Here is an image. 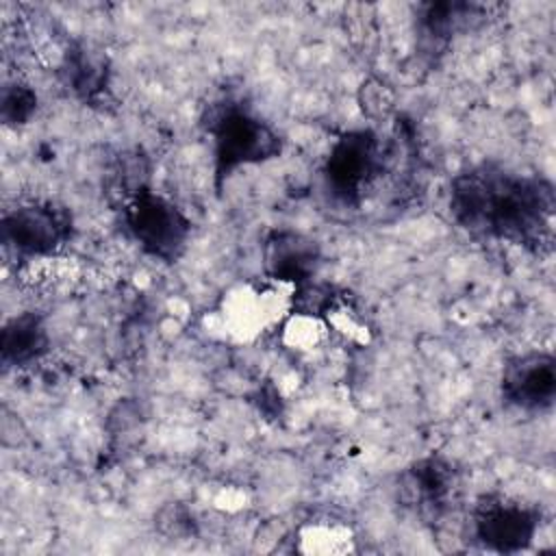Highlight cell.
Wrapping results in <instances>:
<instances>
[{"label": "cell", "instance_id": "1", "mask_svg": "<svg viewBox=\"0 0 556 556\" xmlns=\"http://www.w3.org/2000/svg\"><path fill=\"white\" fill-rule=\"evenodd\" d=\"M450 213L469 235L541 252L552 241L556 195L541 176L480 163L452 178Z\"/></svg>", "mask_w": 556, "mask_h": 556}, {"label": "cell", "instance_id": "2", "mask_svg": "<svg viewBox=\"0 0 556 556\" xmlns=\"http://www.w3.org/2000/svg\"><path fill=\"white\" fill-rule=\"evenodd\" d=\"M206 132L211 137L215 189L241 167L263 165L282 154L280 132L252 109L239 102H224L208 113Z\"/></svg>", "mask_w": 556, "mask_h": 556}, {"label": "cell", "instance_id": "3", "mask_svg": "<svg viewBox=\"0 0 556 556\" xmlns=\"http://www.w3.org/2000/svg\"><path fill=\"white\" fill-rule=\"evenodd\" d=\"M126 230L139 250L161 263H176L191 241V219L163 193L141 185L122 208Z\"/></svg>", "mask_w": 556, "mask_h": 556}, {"label": "cell", "instance_id": "4", "mask_svg": "<svg viewBox=\"0 0 556 556\" xmlns=\"http://www.w3.org/2000/svg\"><path fill=\"white\" fill-rule=\"evenodd\" d=\"M384 169V148L369 128L345 130L328 148L321 165L324 187L330 198L345 206L363 202Z\"/></svg>", "mask_w": 556, "mask_h": 556}, {"label": "cell", "instance_id": "5", "mask_svg": "<svg viewBox=\"0 0 556 556\" xmlns=\"http://www.w3.org/2000/svg\"><path fill=\"white\" fill-rule=\"evenodd\" d=\"M2 241L17 256L39 258L56 254L70 243L74 232V217L67 206L35 200L17 204L2 215Z\"/></svg>", "mask_w": 556, "mask_h": 556}, {"label": "cell", "instance_id": "6", "mask_svg": "<svg viewBox=\"0 0 556 556\" xmlns=\"http://www.w3.org/2000/svg\"><path fill=\"white\" fill-rule=\"evenodd\" d=\"M541 513L517 497L482 495L471 510L476 541L495 554H519L528 549L539 532Z\"/></svg>", "mask_w": 556, "mask_h": 556}, {"label": "cell", "instance_id": "7", "mask_svg": "<svg viewBox=\"0 0 556 556\" xmlns=\"http://www.w3.org/2000/svg\"><path fill=\"white\" fill-rule=\"evenodd\" d=\"M295 289L263 280L232 287L222 300V315L228 330L241 339L256 337L269 328L282 326L293 313Z\"/></svg>", "mask_w": 556, "mask_h": 556}, {"label": "cell", "instance_id": "8", "mask_svg": "<svg viewBox=\"0 0 556 556\" xmlns=\"http://www.w3.org/2000/svg\"><path fill=\"white\" fill-rule=\"evenodd\" d=\"M500 391L508 406L523 413H545L556 400V358L549 352H523L506 361Z\"/></svg>", "mask_w": 556, "mask_h": 556}, {"label": "cell", "instance_id": "9", "mask_svg": "<svg viewBox=\"0 0 556 556\" xmlns=\"http://www.w3.org/2000/svg\"><path fill=\"white\" fill-rule=\"evenodd\" d=\"M267 280L302 289L311 285L321 263L319 243L295 230H271L261 248Z\"/></svg>", "mask_w": 556, "mask_h": 556}, {"label": "cell", "instance_id": "10", "mask_svg": "<svg viewBox=\"0 0 556 556\" xmlns=\"http://www.w3.org/2000/svg\"><path fill=\"white\" fill-rule=\"evenodd\" d=\"M454 489L456 473L441 456H428L413 463L402 478V491L408 504L417 506L421 513L439 515L447 506Z\"/></svg>", "mask_w": 556, "mask_h": 556}, {"label": "cell", "instance_id": "11", "mask_svg": "<svg viewBox=\"0 0 556 556\" xmlns=\"http://www.w3.org/2000/svg\"><path fill=\"white\" fill-rule=\"evenodd\" d=\"M50 348V334L39 313H17L4 321L0 332V358L4 367L37 363Z\"/></svg>", "mask_w": 556, "mask_h": 556}, {"label": "cell", "instance_id": "12", "mask_svg": "<svg viewBox=\"0 0 556 556\" xmlns=\"http://www.w3.org/2000/svg\"><path fill=\"white\" fill-rule=\"evenodd\" d=\"M63 74L70 89L85 102H96L104 98L109 87V67L104 56L91 52L89 48H72L63 61Z\"/></svg>", "mask_w": 556, "mask_h": 556}, {"label": "cell", "instance_id": "13", "mask_svg": "<svg viewBox=\"0 0 556 556\" xmlns=\"http://www.w3.org/2000/svg\"><path fill=\"white\" fill-rule=\"evenodd\" d=\"M476 7L473 4H454V2H439L426 4L419 17V33L430 50L445 46L456 30V26L467 17Z\"/></svg>", "mask_w": 556, "mask_h": 556}, {"label": "cell", "instance_id": "14", "mask_svg": "<svg viewBox=\"0 0 556 556\" xmlns=\"http://www.w3.org/2000/svg\"><path fill=\"white\" fill-rule=\"evenodd\" d=\"M300 552L304 554H348L354 549V539L350 528L330 523V521H317L308 523L300 530Z\"/></svg>", "mask_w": 556, "mask_h": 556}, {"label": "cell", "instance_id": "15", "mask_svg": "<svg viewBox=\"0 0 556 556\" xmlns=\"http://www.w3.org/2000/svg\"><path fill=\"white\" fill-rule=\"evenodd\" d=\"M37 111V93L26 83H11L2 89L0 117L7 126L26 124Z\"/></svg>", "mask_w": 556, "mask_h": 556}]
</instances>
